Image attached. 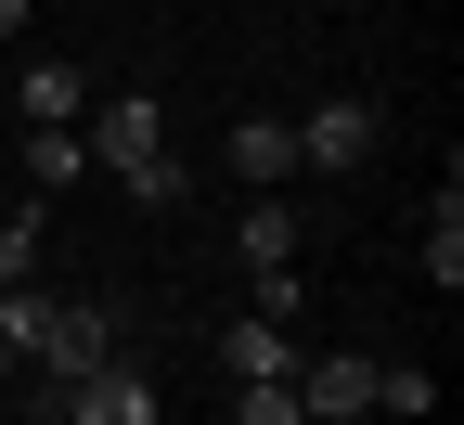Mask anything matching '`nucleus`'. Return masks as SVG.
<instances>
[{"label": "nucleus", "mask_w": 464, "mask_h": 425, "mask_svg": "<svg viewBox=\"0 0 464 425\" xmlns=\"http://www.w3.org/2000/svg\"><path fill=\"white\" fill-rule=\"evenodd\" d=\"M374 155V103H310L297 116V168H362Z\"/></svg>", "instance_id": "5"}, {"label": "nucleus", "mask_w": 464, "mask_h": 425, "mask_svg": "<svg viewBox=\"0 0 464 425\" xmlns=\"http://www.w3.org/2000/svg\"><path fill=\"white\" fill-rule=\"evenodd\" d=\"M78 142H91L116 180H142V168L168 155V142H155V103H142V91H130V103H91V130H78Z\"/></svg>", "instance_id": "3"}, {"label": "nucleus", "mask_w": 464, "mask_h": 425, "mask_svg": "<svg viewBox=\"0 0 464 425\" xmlns=\"http://www.w3.org/2000/svg\"><path fill=\"white\" fill-rule=\"evenodd\" d=\"M26 361H39V400H52V387H78L91 361H116V323L91 310V296H52V310H39V348H26Z\"/></svg>", "instance_id": "1"}, {"label": "nucleus", "mask_w": 464, "mask_h": 425, "mask_svg": "<svg viewBox=\"0 0 464 425\" xmlns=\"http://www.w3.org/2000/svg\"><path fill=\"white\" fill-rule=\"evenodd\" d=\"M232 180H297V130H284V116H232Z\"/></svg>", "instance_id": "6"}, {"label": "nucleus", "mask_w": 464, "mask_h": 425, "mask_svg": "<svg viewBox=\"0 0 464 425\" xmlns=\"http://www.w3.org/2000/svg\"><path fill=\"white\" fill-rule=\"evenodd\" d=\"M78 168H91V142H78V130H26V180H39V194H65Z\"/></svg>", "instance_id": "11"}, {"label": "nucleus", "mask_w": 464, "mask_h": 425, "mask_svg": "<svg viewBox=\"0 0 464 425\" xmlns=\"http://www.w3.org/2000/svg\"><path fill=\"white\" fill-rule=\"evenodd\" d=\"M232 425H310L297 412V374H232Z\"/></svg>", "instance_id": "10"}, {"label": "nucleus", "mask_w": 464, "mask_h": 425, "mask_svg": "<svg viewBox=\"0 0 464 425\" xmlns=\"http://www.w3.org/2000/svg\"><path fill=\"white\" fill-rule=\"evenodd\" d=\"M14 26H26V0H0V39H14Z\"/></svg>", "instance_id": "15"}, {"label": "nucleus", "mask_w": 464, "mask_h": 425, "mask_svg": "<svg viewBox=\"0 0 464 425\" xmlns=\"http://www.w3.org/2000/svg\"><path fill=\"white\" fill-rule=\"evenodd\" d=\"M374 412H439V387L413 374V361H374Z\"/></svg>", "instance_id": "13"}, {"label": "nucleus", "mask_w": 464, "mask_h": 425, "mask_svg": "<svg viewBox=\"0 0 464 425\" xmlns=\"http://www.w3.org/2000/svg\"><path fill=\"white\" fill-rule=\"evenodd\" d=\"M219 361H232V374H297V335L246 310V323H232V348H219Z\"/></svg>", "instance_id": "8"}, {"label": "nucleus", "mask_w": 464, "mask_h": 425, "mask_svg": "<svg viewBox=\"0 0 464 425\" xmlns=\"http://www.w3.org/2000/svg\"><path fill=\"white\" fill-rule=\"evenodd\" d=\"M0 374H26V361H14V348H0Z\"/></svg>", "instance_id": "16"}, {"label": "nucleus", "mask_w": 464, "mask_h": 425, "mask_svg": "<svg viewBox=\"0 0 464 425\" xmlns=\"http://www.w3.org/2000/svg\"><path fill=\"white\" fill-rule=\"evenodd\" d=\"M52 412L65 425H155V387L130 374V361H91L78 387H52Z\"/></svg>", "instance_id": "2"}, {"label": "nucleus", "mask_w": 464, "mask_h": 425, "mask_svg": "<svg viewBox=\"0 0 464 425\" xmlns=\"http://www.w3.org/2000/svg\"><path fill=\"white\" fill-rule=\"evenodd\" d=\"M26 271H39V207H26V219H0V284H26Z\"/></svg>", "instance_id": "14"}, {"label": "nucleus", "mask_w": 464, "mask_h": 425, "mask_svg": "<svg viewBox=\"0 0 464 425\" xmlns=\"http://www.w3.org/2000/svg\"><path fill=\"white\" fill-rule=\"evenodd\" d=\"M297 412H310V425H323V412H335V425H348V412H374V361H362V348L297 361Z\"/></svg>", "instance_id": "4"}, {"label": "nucleus", "mask_w": 464, "mask_h": 425, "mask_svg": "<svg viewBox=\"0 0 464 425\" xmlns=\"http://www.w3.org/2000/svg\"><path fill=\"white\" fill-rule=\"evenodd\" d=\"M14 103H26V130H78V116H91V78H78V65H26Z\"/></svg>", "instance_id": "7"}, {"label": "nucleus", "mask_w": 464, "mask_h": 425, "mask_svg": "<svg viewBox=\"0 0 464 425\" xmlns=\"http://www.w3.org/2000/svg\"><path fill=\"white\" fill-rule=\"evenodd\" d=\"M426 284H439V296L464 284V207H451V194H439V219H426Z\"/></svg>", "instance_id": "12"}, {"label": "nucleus", "mask_w": 464, "mask_h": 425, "mask_svg": "<svg viewBox=\"0 0 464 425\" xmlns=\"http://www.w3.org/2000/svg\"><path fill=\"white\" fill-rule=\"evenodd\" d=\"M232 246H246V271H284V258H297V207H246Z\"/></svg>", "instance_id": "9"}]
</instances>
